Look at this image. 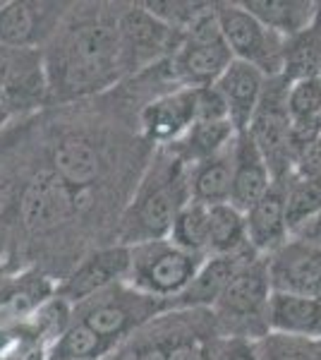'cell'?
<instances>
[{"label":"cell","instance_id":"11","mask_svg":"<svg viewBox=\"0 0 321 360\" xmlns=\"http://www.w3.org/2000/svg\"><path fill=\"white\" fill-rule=\"evenodd\" d=\"M48 101L44 51L0 46V103L15 118L34 113Z\"/></svg>","mask_w":321,"mask_h":360},{"label":"cell","instance_id":"17","mask_svg":"<svg viewBox=\"0 0 321 360\" xmlns=\"http://www.w3.org/2000/svg\"><path fill=\"white\" fill-rule=\"evenodd\" d=\"M273 176L268 171L264 156L256 149L247 132H237L232 142V190L230 205L237 212H249L271 188Z\"/></svg>","mask_w":321,"mask_h":360},{"label":"cell","instance_id":"13","mask_svg":"<svg viewBox=\"0 0 321 360\" xmlns=\"http://www.w3.org/2000/svg\"><path fill=\"white\" fill-rule=\"evenodd\" d=\"M271 293L321 298V245L290 236L264 257Z\"/></svg>","mask_w":321,"mask_h":360},{"label":"cell","instance_id":"31","mask_svg":"<svg viewBox=\"0 0 321 360\" xmlns=\"http://www.w3.org/2000/svg\"><path fill=\"white\" fill-rule=\"evenodd\" d=\"M216 120H228V108L216 89V84L195 86V123H216Z\"/></svg>","mask_w":321,"mask_h":360},{"label":"cell","instance_id":"26","mask_svg":"<svg viewBox=\"0 0 321 360\" xmlns=\"http://www.w3.org/2000/svg\"><path fill=\"white\" fill-rule=\"evenodd\" d=\"M252 250L247 243L244 214L232 205L209 207V255H237Z\"/></svg>","mask_w":321,"mask_h":360},{"label":"cell","instance_id":"10","mask_svg":"<svg viewBox=\"0 0 321 360\" xmlns=\"http://www.w3.org/2000/svg\"><path fill=\"white\" fill-rule=\"evenodd\" d=\"M86 190H74L63 183L53 171L37 173L20 200V221L27 233L44 236L79 214L86 205Z\"/></svg>","mask_w":321,"mask_h":360},{"label":"cell","instance_id":"36","mask_svg":"<svg viewBox=\"0 0 321 360\" xmlns=\"http://www.w3.org/2000/svg\"><path fill=\"white\" fill-rule=\"evenodd\" d=\"M293 236L302 238V240L314 243V245H321V212L314 219H309L305 226H300V229H297Z\"/></svg>","mask_w":321,"mask_h":360},{"label":"cell","instance_id":"4","mask_svg":"<svg viewBox=\"0 0 321 360\" xmlns=\"http://www.w3.org/2000/svg\"><path fill=\"white\" fill-rule=\"evenodd\" d=\"M202 262L204 257L185 252L168 238L137 243L130 245L125 283L132 291L161 300L163 305H171L190 286Z\"/></svg>","mask_w":321,"mask_h":360},{"label":"cell","instance_id":"19","mask_svg":"<svg viewBox=\"0 0 321 360\" xmlns=\"http://www.w3.org/2000/svg\"><path fill=\"white\" fill-rule=\"evenodd\" d=\"M266 77L256 68L247 63L232 60L225 68V72L218 77L216 89L221 91L228 108V120L232 123L237 132H244L249 127V120L256 111L264 94Z\"/></svg>","mask_w":321,"mask_h":360},{"label":"cell","instance_id":"39","mask_svg":"<svg viewBox=\"0 0 321 360\" xmlns=\"http://www.w3.org/2000/svg\"><path fill=\"white\" fill-rule=\"evenodd\" d=\"M10 123H13V115H10L8 108L0 103V130H5V127H8Z\"/></svg>","mask_w":321,"mask_h":360},{"label":"cell","instance_id":"33","mask_svg":"<svg viewBox=\"0 0 321 360\" xmlns=\"http://www.w3.org/2000/svg\"><path fill=\"white\" fill-rule=\"evenodd\" d=\"M46 358H48V348H44L32 339H20L10 351H5L0 356V360H46Z\"/></svg>","mask_w":321,"mask_h":360},{"label":"cell","instance_id":"2","mask_svg":"<svg viewBox=\"0 0 321 360\" xmlns=\"http://www.w3.org/2000/svg\"><path fill=\"white\" fill-rule=\"evenodd\" d=\"M173 164L163 173H154V183L147 180L142 190L132 200L122 219L120 245H137L147 240H163L171 233V226L180 207L190 200L188 193V176H185V164L173 159Z\"/></svg>","mask_w":321,"mask_h":360},{"label":"cell","instance_id":"24","mask_svg":"<svg viewBox=\"0 0 321 360\" xmlns=\"http://www.w3.org/2000/svg\"><path fill=\"white\" fill-rule=\"evenodd\" d=\"M242 8L254 15L266 29L290 39L314 25V0H247Z\"/></svg>","mask_w":321,"mask_h":360},{"label":"cell","instance_id":"37","mask_svg":"<svg viewBox=\"0 0 321 360\" xmlns=\"http://www.w3.org/2000/svg\"><path fill=\"white\" fill-rule=\"evenodd\" d=\"M10 245H13V221L5 214H0V264H5L8 259Z\"/></svg>","mask_w":321,"mask_h":360},{"label":"cell","instance_id":"7","mask_svg":"<svg viewBox=\"0 0 321 360\" xmlns=\"http://www.w3.org/2000/svg\"><path fill=\"white\" fill-rule=\"evenodd\" d=\"M214 10L232 60L256 68L266 79L281 77L285 39L249 15L242 3H214Z\"/></svg>","mask_w":321,"mask_h":360},{"label":"cell","instance_id":"32","mask_svg":"<svg viewBox=\"0 0 321 360\" xmlns=\"http://www.w3.org/2000/svg\"><path fill=\"white\" fill-rule=\"evenodd\" d=\"M209 360H261V356L254 341L225 336L223 341L216 344L214 356H209Z\"/></svg>","mask_w":321,"mask_h":360},{"label":"cell","instance_id":"29","mask_svg":"<svg viewBox=\"0 0 321 360\" xmlns=\"http://www.w3.org/2000/svg\"><path fill=\"white\" fill-rule=\"evenodd\" d=\"M110 348L113 346L108 341H103L86 324H81L72 317V324L48 348V358L46 360H98L101 356H106Z\"/></svg>","mask_w":321,"mask_h":360},{"label":"cell","instance_id":"21","mask_svg":"<svg viewBox=\"0 0 321 360\" xmlns=\"http://www.w3.org/2000/svg\"><path fill=\"white\" fill-rule=\"evenodd\" d=\"M101 154L84 137L72 135L60 139L51 156V171L74 190H89V185L101 176Z\"/></svg>","mask_w":321,"mask_h":360},{"label":"cell","instance_id":"40","mask_svg":"<svg viewBox=\"0 0 321 360\" xmlns=\"http://www.w3.org/2000/svg\"><path fill=\"white\" fill-rule=\"evenodd\" d=\"M10 278V271H8V264H0V288L5 286V281Z\"/></svg>","mask_w":321,"mask_h":360},{"label":"cell","instance_id":"34","mask_svg":"<svg viewBox=\"0 0 321 360\" xmlns=\"http://www.w3.org/2000/svg\"><path fill=\"white\" fill-rule=\"evenodd\" d=\"M293 173H297V176H319L321 178V132L307 147V152L300 156V161H297Z\"/></svg>","mask_w":321,"mask_h":360},{"label":"cell","instance_id":"12","mask_svg":"<svg viewBox=\"0 0 321 360\" xmlns=\"http://www.w3.org/2000/svg\"><path fill=\"white\" fill-rule=\"evenodd\" d=\"M65 3L10 0L0 3V46L44 51L70 13Z\"/></svg>","mask_w":321,"mask_h":360},{"label":"cell","instance_id":"20","mask_svg":"<svg viewBox=\"0 0 321 360\" xmlns=\"http://www.w3.org/2000/svg\"><path fill=\"white\" fill-rule=\"evenodd\" d=\"M268 334L321 341V298L271 293L266 310Z\"/></svg>","mask_w":321,"mask_h":360},{"label":"cell","instance_id":"1","mask_svg":"<svg viewBox=\"0 0 321 360\" xmlns=\"http://www.w3.org/2000/svg\"><path fill=\"white\" fill-rule=\"evenodd\" d=\"M48 101H72L108 89L125 77L120 60L118 17L70 10L44 49Z\"/></svg>","mask_w":321,"mask_h":360},{"label":"cell","instance_id":"6","mask_svg":"<svg viewBox=\"0 0 321 360\" xmlns=\"http://www.w3.org/2000/svg\"><path fill=\"white\" fill-rule=\"evenodd\" d=\"M285 98H288V82L283 77L266 79L259 106L249 120V127L244 130L264 156L273 180L290 178L297 166Z\"/></svg>","mask_w":321,"mask_h":360},{"label":"cell","instance_id":"8","mask_svg":"<svg viewBox=\"0 0 321 360\" xmlns=\"http://www.w3.org/2000/svg\"><path fill=\"white\" fill-rule=\"evenodd\" d=\"M163 307L166 305L161 300L132 291L127 283H118V286H110L106 291L91 295L84 303L74 305V319L86 324L110 346H115L118 339L127 336L139 324L149 322Z\"/></svg>","mask_w":321,"mask_h":360},{"label":"cell","instance_id":"18","mask_svg":"<svg viewBox=\"0 0 321 360\" xmlns=\"http://www.w3.org/2000/svg\"><path fill=\"white\" fill-rule=\"evenodd\" d=\"M254 257H259L254 250H244V252L237 255H209V257H204L190 286L168 307H214L218 295L228 286V281L235 276V271L242 264L252 262Z\"/></svg>","mask_w":321,"mask_h":360},{"label":"cell","instance_id":"30","mask_svg":"<svg viewBox=\"0 0 321 360\" xmlns=\"http://www.w3.org/2000/svg\"><path fill=\"white\" fill-rule=\"evenodd\" d=\"M259 356L261 360H321V341L266 334Z\"/></svg>","mask_w":321,"mask_h":360},{"label":"cell","instance_id":"16","mask_svg":"<svg viewBox=\"0 0 321 360\" xmlns=\"http://www.w3.org/2000/svg\"><path fill=\"white\" fill-rule=\"evenodd\" d=\"M285 180H273L256 205L244 212L247 243L259 257H266L290 238L288 212H285Z\"/></svg>","mask_w":321,"mask_h":360},{"label":"cell","instance_id":"35","mask_svg":"<svg viewBox=\"0 0 321 360\" xmlns=\"http://www.w3.org/2000/svg\"><path fill=\"white\" fill-rule=\"evenodd\" d=\"M168 360H209V353L195 344H178L168 351Z\"/></svg>","mask_w":321,"mask_h":360},{"label":"cell","instance_id":"28","mask_svg":"<svg viewBox=\"0 0 321 360\" xmlns=\"http://www.w3.org/2000/svg\"><path fill=\"white\" fill-rule=\"evenodd\" d=\"M285 212H288L290 236L309 219L321 212V178L319 176H293L285 183Z\"/></svg>","mask_w":321,"mask_h":360},{"label":"cell","instance_id":"14","mask_svg":"<svg viewBox=\"0 0 321 360\" xmlns=\"http://www.w3.org/2000/svg\"><path fill=\"white\" fill-rule=\"evenodd\" d=\"M127 264H130V248L127 245L96 250L74 266L72 274L58 286L55 293L74 307L110 286L125 283Z\"/></svg>","mask_w":321,"mask_h":360},{"label":"cell","instance_id":"5","mask_svg":"<svg viewBox=\"0 0 321 360\" xmlns=\"http://www.w3.org/2000/svg\"><path fill=\"white\" fill-rule=\"evenodd\" d=\"M271 298L264 257H254L242 264L228 281L223 293L214 303L218 322L225 327V336L232 339H264L268 334L266 310Z\"/></svg>","mask_w":321,"mask_h":360},{"label":"cell","instance_id":"3","mask_svg":"<svg viewBox=\"0 0 321 360\" xmlns=\"http://www.w3.org/2000/svg\"><path fill=\"white\" fill-rule=\"evenodd\" d=\"M230 63L232 53L225 46L223 34H221L214 5H209L185 29L175 53L168 60H163L161 65L173 89H180V86L216 84Z\"/></svg>","mask_w":321,"mask_h":360},{"label":"cell","instance_id":"38","mask_svg":"<svg viewBox=\"0 0 321 360\" xmlns=\"http://www.w3.org/2000/svg\"><path fill=\"white\" fill-rule=\"evenodd\" d=\"M137 360H168V351L163 346H149L139 351Z\"/></svg>","mask_w":321,"mask_h":360},{"label":"cell","instance_id":"23","mask_svg":"<svg viewBox=\"0 0 321 360\" xmlns=\"http://www.w3.org/2000/svg\"><path fill=\"white\" fill-rule=\"evenodd\" d=\"M232 190V144L225 152L202 161L190 168L188 176V193L192 202L216 207L230 205Z\"/></svg>","mask_w":321,"mask_h":360},{"label":"cell","instance_id":"27","mask_svg":"<svg viewBox=\"0 0 321 360\" xmlns=\"http://www.w3.org/2000/svg\"><path fill=\"white\" fill-rule=\"evenodd\" d=\"M168 240L190 255L207 257L209 252V207L188 200L175 214Z\"/></svg>","mask_w":321,"mask_h":360},{"label":"cell","instance_id":"25","mask_svg":"<svg viewBox=\"0 0 321 360\" xmlns=\"http://www.w3.org/2000/svg\"><path fill=\"white\" fill-rule=\"evenodd\" d=\"M281 77L288 84L321 77V25H312L285 39Z\"/></svg>","mask_w":321,"mask_h":360},{"label":"cell","instance_id":"22","mask_svg":"<svg viewBox=\"0 0 321 360\" xmlns=\"http://www.w3.org/2000/svg\"><path fill=\"white\" fill-rule=\"evenodd\" d=\"M237 137V130L230 120H216V123H195L178 142H173L168 154L178 159L188 168L225 152Z\"/></svg>","mask_w":321,"mask_h":360},{"label":"cell","instance_id":"9","mask_svg":"<svg viewBox=\"0 0 321 360\" xmlns=\"http://www.w3.org/2000/svg\"><path fill=\"white\" fill-rule=\"evenodd\" d=\"M118 39L122 72L132 75L168 60L178 49L183 34L163 25L144 5H137L118 15Z\"/></svg>","mask_w":321,"mask_h":360},{"label":"cell","instance_id":"15","mask_svg":"<svg viewBox=\"0 0 321 360\" xmlns=\"http://www.w3.org/2000/svg\"><path fill=\"white\" fill-rule=\"evenodd\" d=\"M139 123L147 139L171 147L195 125V86H180L156 96L142 108Z\"/></svg>","mask_w":321,"mask_h":360}]
</instances>
